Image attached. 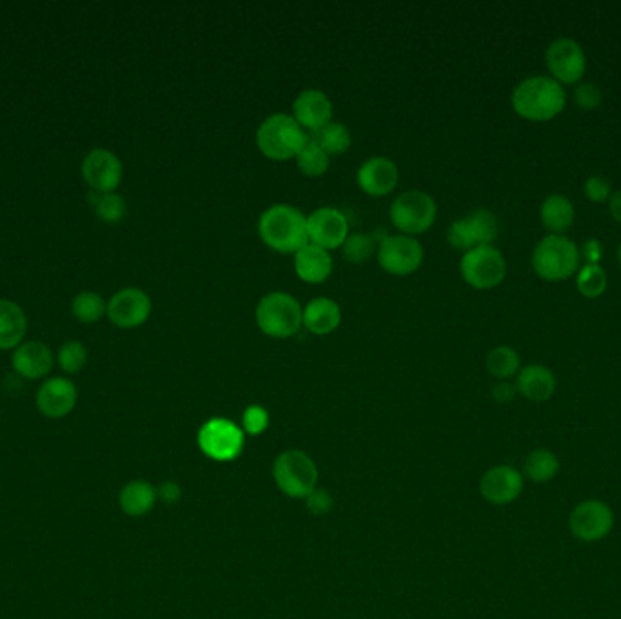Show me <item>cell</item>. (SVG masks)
<instances>
[{"label":"cell","mask_w":621,"mask_h":619,"mask_svg":"<svg viewBox=\"0 0 621 619\" xmlns=\"http://www.w3.org/2000/svg\"><path fill=\"white\" fill-rule=\"evenodd\" d=\"M307 236L309 244L333 251L344 246L345 238L349 236V224L335 207H320L307 217Z\"/></svg>","instance_id":"e0dca14e"},{"label":"cell","mask_w":621,"mask_h":619,"mask_svg":"<svg viewBox=\"0 0 621 619\" xmlns=\"http://www.w3.org/2000/svg\"><path fill=\"white\" fill-rule=\"evenodd\" d=\"M151 298L138 287H124L109 298L108 315L111 324L122 329H135L148 322L151 315Z\"/></svg>","instance_id":"9a60e30c"},{"label":"cell","mask_w":621,"mask_h":619,"mask_svg":"<svg viewBox=\"0 0 621 619\" xmlns=\"http://www.w3.org/2000/svg\"><path fill=\"white\" fill-rule=\"evenodd\" d=\"M296 166L306 177H322L329 169V155L309 138L306 146L296 155Z\"/></svg>","instance_id":"1f68e13d"},{"label":"cell","mask_w":621,"mask_h":619,"mask_svg":"<svg viewBox=\"0 0 621 619\" xmlns=\"http://www.w3.org/2000/svg\"><path fill=\"white\" fill-rule=\"evenodd\" d=\"M293 117L302 128L315 133L331 122L333 102L320 89H304L293 102Z\"/></svg>","instance_id":"44dd1931"},{"label":"cell","mask_w":621,"mask_h":619,"mask_svg":"<svg viewBox=\"0 0 621 619\" xmlns=\"http://www.w3.org/2000/svg\"><path fill=\"white\" fill-rule=\"evenodd\" d=\"M309 142L304 128L293 115L275 113L267 117L257 129V146L269 160H291Z\"/></svg>","instance_id":"3957f363"},{"label":"cell","mask_w":621,"mask_h":619,"mask_svg":"<svg viewBox=\"0 0 621 619\" xmlns=\"http://www.w3.org/2000/svg\"><path fill=\"white\" fill-rule=\"evenodd\" d=\"M59 367L68 374H77L84 369L88 362V349L79 340H69L62 345L57 353Z\"/></svg>","instance_id":"d590c367"},{"label":"cell","mask_w":621,"mask_h":619,"mask_svg":"<svg viewBox=\"0 0 621 619\" xmlns=\"http://www.w3.org/2000/svg\"><path fill=\"white\" fill-rule=\"evenodd\" d=\"M124 175L120 158L109 149L95 148L82 160V177L93 193H115Z\"/></svg>","instance_id":"5bb4252c"},{"label":"cell","mask_w":621,"mask_h":619,"mask_svg":"<svg viewBox=\"0 0 621 619\" xmlns=\"http://www.w3.org/2000/svg\"><path fill=\"white\" fill-rule=\"evenodd\" d=\"M295 271L306 284H322L333 273V258L326 249L306 244L295 253Z\"/></svg>","instance_id":"603a6c76"},{"label":"cell","mask_w":621,"mask_h":619,"mask_svg":"<svg viewBox=\"0 0 621 619\" xmlns=\"http://www.w3.org/2000/svg\"><path fill=\"white\" fill-rule=\"evenodd\" d=\"M565 89L551 77H529L513 91V109L518 117L531 122H547L565 109Z\"/></svg>","instance_id":"7a4b0ae2"},{"label":"cell","mask_w":621,"mask_h":619,"mask_svg":"<svg viewBox=\"0 0 621 619\" xmlns=\"http://www.w3.org/2000/svg\"><path fill=\"white\" fill-rule=\"evenodd\" d=\"M516 391L529 402H547L556 391V378L545 365H525L516 376Z\"/></svg>","instance_id":"7402d4cb"},{"label":"cell","mask_w":621,"mask_h":619,"mask_svg":"<svg viewBox=\"0 0 621 619\" xmlns=\"http://www.w3.org/2000/svg\"><path fill=\"white\" fill-rule=\"evenodd\" d=\"M244 431L249 434H262L269 425V414L260 405H249L242 416Z\"/></svg>","instance_id":"74e56055"},{"label":"cell","mask_w":621,"mask_h":619,"mask_svg":"<svg viewBox=\"0 0 621 619\" xmlns=\"http://www.w3.org/2000/svg\"><path fill=\"white\" fill-rule=\"evenodd\" d=\"M609 209H611L612 218L621 224V189L612 195L609 200Z\"/></svg>","instance_id":"ee69618b"},{"label":"cell","mask_w":621,"mask_h":619,"mask_svg":"<svg viewBox=\"0 0 621 619\" xmlns=\"http://www.w3.org/2000/svg\"><path fill=\"white\" fill-rule=\"evenodd\" d=\"M487 371L498 380H509L514 374L520 373V354L509 345H498L487 354Z\"/></svg>","instance_id":"f546056e"},{"label":"cell","mask_w":621,"mask_h":619,"mask_svg":"<svg viewBox=\"0 0 621 619\" xmlns=\"http://www.w3.org/2000/svg\"><path fill=\"white\" fill-rule=\"evenodd\" d=\"M157 500V489L144 480L126 483L119 492L120 509L131 518L146 516L155 507Z\"/></svg>","instance_id":"484cf974"},{"label":"cell","mask_w":621,"mask_h":619,"mask_svg":"<svg viewBox=\"0 0 621 619\" xmlns=\"http://www.w3.org/2000/svg\"><path fill=\"white\" fill-rule=\"evenodd\" d=\"M540 217L547 231H551L552 235H560L572 226L576 213L569 198L563 195H551L543 200Z\"/></svg>","instance_id":"4316f807"},{"label":"cell","mask_w":621,"mask_h":619,"mask_svg":"<svg viewBox=\"0 0 621 619\" xmlns=\"http://www.w3.org/2000/svg\"><path fill=\"white\" fill-rule=\"evenodd\" d=\"M13 371L26 380H40L48 376L55 365V354L50 345L42 342H24L11 356Z\"/></svg>","instance_id":"ffe728a7"},{"label":"cell","mask_w":621,"mask_h":619,"mask_svg":"<svg viewBox=\"0 0 621 619\" xmlns=\"http://www.w3.org/2000/svg\"><path fill=\"white\" fill-rule=\"evenodd\" d=\"M302 315L304 309L300 302L284 291H273L262 296L255 311L260 331L278 340L291 338L300 331Z\"/></svg>","instance_id":"5b68a950"},{"label":"cell","mask_w":621,"mask_h":619,"mask_svg":"<svg viewBox=\"0 0 621 619\" xmlns=\"http://www.w3.org/2000/svg\"><path fill=\"white\" fill-rule=\"evenodd\" d=\"M483 498L493 505L516 502L523 492L522 472L511 465H496L485 472L480 482Z\"/></svg>","instance_id":"ac0fdd59"},{"label":"cell","mask_w":621,"mask_h":619,"mask_svg":"<svg viewBox=\"0 0 621 619\" xmlns=\"http://www.w3.org/2000/svg\"><path fill=\"white\" fill-rule=\"evenodd\" d=\"M545 64L551 73V79L558 84H578L585 75L587 59L582 46L572 39L552 40L545 51Z\"/></svg>","instance_id":"4fadbf2b"},{"label":"cell","mask_w":621,"mask_h":619,"mask_svg":"<svg viewBox=\"0 0 621 619\" xmlns=\"http://www.w3.org/2000/svg\"><path fill=\"white\" fill-rule=\"evenodd\" d=\"M618 262L621 264V244L620 247H618Z\"/></svg>","instance_id":"f6af8a7d"},{"label":"cell","mask_w":621,"mask_h":619,"mask_svg":"<svg viewBox=\"0 0 621 619\" xmlns=\"http://www.w3.org/2000/svg\"><path fill=\"white\" fill-rule=\"evenodd\" d=\"M569 529L583 543L605 540L614 529V512L602 500H585L572 509Z\"/></svg>","instance_id":"8fae6325"},{"label":"cell","mask_w":621,"mask_h":619,"mask_svg":"<svg viewBox=\"0 0 621 619\" xmlns=\"http://www.w3.org/2000/svg\"><path fill=\"white\" fill-rule=\"evenodd\" d=\"M560 472V460L549 449H536L529 452L523 463V474L534 483H547L554 480Z\"/></svg>","instance_id":"83f0119b"},{"label":"cell","mask_w":621,"mask_h":619,"mask_svg":"<svg viewBox=\"0 0 621 619\" xmlns=\"http://www.w3.org/2000/svg\"><path fill=\"white\" fill-rule=\"evenodd\" d=\"M533 269L547 282H562L578 273L580 249L563 235H547L534 247Z\"/></svg>","instance_id":"277c9868"},{"label":"cell","mask_w":621,"mask_h":619,"mask_svg":"<svg viewBox=\"0 0 621 619\" xmlns=\"http://www.w3.org/2000/svg\"><path fill=\"white\" fill-rule=\"evenodd\" d=\"M400 180L398 166L391 158L371 157L358 168L356 182L371 197H385L395 191Z\"/></svg>","instance_id":"d6986e66"},{"label":"cell","mask_w":621,"mask_h":619,"mask_svg":"<svg viewBox=\"0 0 621 619\" xmlns=\"http://www.w3.org/2000/svg\"><path fill=\"white\" fill-rule=\"evenodd\" d=\"M602 242L600 240H589V242H585L582 247V251H580V256L585 258V262L587 264H598L600 260H602Z\"/></svg>","instance_id":"60d3db41"},{"label":"cell","mask_w":621,"mask_h":619,"mask_svg":"<svg viewBox=\"0 0 621 619\" xmlns=\"http://www.w3.org/2000/svg\"><path fill=\"white\" fill-rule=\"evenodd\" d=\"M28 331V318L17 302L0 298V351L17 349Z\"/></svg>","instance_id":"d4e9b609"},{"label":"cell","mask_w":621,"mask_h":619,"mask_svg":"<svg viewBox=\"0 0 621 619\" xmlns=\"http://www.w3.org/2000/svg\"><path fill=\"white\" fill-rule=\"evenodd\" d=\"M378 264L389 275L407 276L424 262V247L409 235H384L376 249Z\"/></svg>","instance_id":"30bf717a"},{"label":"cell","mask_w":621,"mask_h":619,"mask_svg":"<svg viewBox=\"0 0 621 619\" xmlns=\"http://www.w3.org/2000/svg\"><path fill=\"white\" fill-rule=\"evenodd\" d=\"M378 249V242L375 236L364 235V233H353L345 238L342 253L347 262L351 264H364L367 258L375 255Z\"/></svg>","instance_id":"e575fe53"},{"label":"cell","mask_w":621,"mask_h":619,"mask_svg":"<svg viewBox=\"0 0 621 619\" xmlns=\"http://www.w3.org/2000/svg\"><path fill=\"white\" fill-rule=\"evenodd\" d=\"M306 500L307 509L313 512L315 516H322V514H327V512L333 509V498H331V494L322 491V489H315V491L307 496Z\"/></svg>","instance_id":"ab89813d"},{"label":"cell","mask_w":621,"mask_h":619,"mask_svg":"<svg viewBox=\"0 0 621 619\" xmlns=\"http://www.w3.org/2000/svg\"><path fill=\"white\" fill-rule=\"evenodd\" d=\"M602 99V89L591 82H582L574 88V102L578 104V108L591 111L602 104Z\"/></svg>","instance_id":"8d00e7d4"},{"label":"cell","mask_w":621,"mask_h":619,"mask_svg":"<svg viewBox=\"0 0 621 619\" xmlns=\"http://www.w3.org/2000/svg\"><path fill=\"white\" fill-rule=\"evenodd\" d=\"M465 282L474 289H493L507 275L502 253L493 246H478L465 251L460 262Z\"/></svg>","instance_id":"ba28073f"},{"label":"cell","mask_w":621,"mask_h":619,"mask_svg":"<svg viewBox=\"0 0 621 619\" xmlns=\"http://www.w3.org/2000/svg\"><path fill=\"white\" fill-rule=\"evenodd\" d=\"M258 235L276 253L295 255L296 251L309 244L307 217L289 204H275L260 215Z\"/></svg>","instance_id":"6da1fadb"},{"label":"cell","mask_w":621,"mask_h":619,"mask_svg":"<svg viewBox=\"0 0 621 619\" xmlns=\"http://www.w3.org/2000/svg\"><path fill=\"white\" fill-rule=\"evenodd\" d=\"M498 233H500V224L493 211L476 209L467 217L454 220L447 231V240L454 249L469 251L473 247L493 246Z\"/></svg>","instance_id":"9c48e42d"},{"label":"cell","mask_w":621,"mask_h":619,"mask_svg":"<svg viewBox=\"0 0 621 619\" xmlns=\"http://www.w3.org/2000/svg\"><path fill=\"white\" fill-rule=\"evenodd\" d=\"M342 322V309L331 298H315L304 307L302 325L313 335L324 336L333 333Z\"/></svg>","instance_id":"cb8c5ba5"},{"label":"cell","mask_w":621,"mask_h":619,"mask_svg":"<svg viewBox=\"0 0 621 619\" xmlns=\"http://www.w3.org/2000/svg\"><path fill=\"white\" fill-rule=\"evenodd\" d=\"M576 285L585 298H598L607 291L609 280L600 264H585L576 276Z\"/></svg>","instance_id":"836d02e7"},{"label":"cell","mask_w":621,"mask_h":619,"mask_svg":"<svg viewBox=\"0 0 621 619\" xmlns=\"http://www.w3.org/2000/svg\"><path fill=\"white\" fill-rule=\"evenodd\" d=\"M389 215L393 226L402 231V235H422L433 226L438 215V206L429 193L411 189L398 195L391 204Z\"/></svg>","instance_id":"8992f818"},{"label":"cell","mask_w":621,"mask_h":619,"mask_svg":"<svg viewBox=\"0 0 621 619\" xmlns=\"http://www.w3.org/2000/svg\"><path fill=\"white\" fill-rule=\"evenodd\" d=\"M275 482L291 498H307L316 489L318 471L306 452L287 451L276 458Z\"/></svg>","instance_id":"52a82bcc"},{"label":"cell","mask_w":621,"mask_h":619,"mask_svg":"<svg viewBox=\"0 0 621 619\" xmlns=\"http://www.w3.org/2000/svg\"><path fill=\"white\" fill-rule=\"evenodd\" d=\"M157 498L164 503H175L180 498V487L175 482H164L157 489Z\"/></svg>","instance_id":"7bdbcfd3"},{"label":"cell","mask_w":621,"mask_h":619,"mask_svg":"<svg viewBox=\"0 0 621 619\" xmlns=\"http://www.w3.org/2000/svg\"><path fill=\"white\" fill-rule=\"evenodd\" d=\"M516 385L509 384L507 380H503L500 384L493 387V398L498 403H511L516 398Z\"/></svg>","instance_id":"b9f144b4"},{"label":"cell","mask_w":621,"mask_h":619,"mask_svg":"<svg viewBox=\"0 0 621 619\" xmlns=\"http://www.w3.org/2000/svg\"><path fill=\"white\" fill-rule=\"evenodd\" d=\"M583 189H585V197L589 198L594 204H603V202L611 200V182L600 177V175H592V177L587 178Z\"/></svg>","instance_id":"f35d334b"},{"label":"cell","mask_w":621,"mask_h":619,"mask_svg":"<svg viewBox=\"0 0 621 619\" xmlns=\"http://www.w3.org/2000/svg\"><path fill=\"white\" fill-rule=\"evenodd\" d=\"M77 400H79L77 385L64 376H53L44 380L35 396L39 413L51 420H60L73 413V409L77 407Z\"/></svg>","instance_id":"2e32d148"},{"label":"cell","mask_w":621,"mask_h":619,"mask_svg":"<svg viewBox=\"0 0 621 619\" xmlns=\"http://www.w3.org/2000/svg\"><path fill=\"white\" fill-rule=\"evenodd\" d=\"M313 140L326 151L329 157L342 155L351 148V142H353L351 131L342 122H329L324 128L313 133Z\"/></svg>","instance_id":"f1b7e54d"},{"label":"cell","mask_w":621,"mask_h":619,"mask_svg":"<svg viewBox=\"0 0 621 619\" xmlns=\"http://www.w3.org/2000/svg\"><path fill=\"white\" fill-rule=\"evenodd\" d=\"M71 313L82 324H95L108 313V302L95 291H82L73 298Z\"/></svg>","instance_id":"4dcf8cb0"},{"label":"cell","mask_w":621,"mask_h":619,"mask_svg":"<svg viewBox=\"0 0 621 619\" xmlns=\"http://www.w3.org/2000/svg\"><path fill=\"white\" fill-rule=\"evenodd\" d=\"M198 445L209 458L218 462H227L237 458L242 445L244 433L238 429L237 423L226 418H213L202 425L198 433Z\"/></svg>","instance_id":"7c38bea8"},{"label":"cell","mask_w":621,"mask_h":619,"mask_svg":"<svg viewBox=\"0 0 621 619\" xmlns=\"http://www.w3.org/2000/svg\"><path fill=\"white\" fill-rule=\"evenodd\" d=\"M91 200L97 217L106 224H119L128 213L126 198L119 193H102V195L95 193V197H91Z\"/></svg>","instance_id":"d6a6232c"}]
</instances>
